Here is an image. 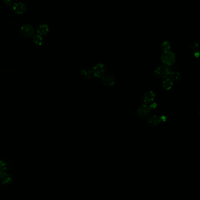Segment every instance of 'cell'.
<instances>
[{"instance_id":"9a60e30c","label":"cell","mask_w":200,"mask_h":200,"mask_svg":"<svg viewBox=\"0 0 200 200\" xmlns=\"http://www.w3.org/2000/svg\"><path fill=\"white\" fill-rule=\"evenodd\" d=\"M92 74H93L92 72L89 69L85 68V69H82V75L86 78L91 77Z\"/></svg>"},{"instance_id":"ac0fdd59","label":"cell","mask_w":200,"mask_h":200,"mask_svg":"<svg viewBox=\"0 0 200 200\" xmlns=\"http://www.w3.org/2000/svg\"><path fill=\"white\" fill-rule=\"evenodd\" d=\"M190 48H191V49L192 51H193L196 52V51H198V48L199 47H198V44L197 43H193V44L191 45Z\"/></svg>"},{"instance_id":"30bf717a","label":"cell","mask_w":200,"mask_h":200,"mask_svg":"<svg viewBox=\"0 0 200 200\" xmlns=\"http://www.w3.org/2000/svg\"><path fill=\"white\" fill-rule=\"evenodd\" d=\"M49 31V26L47 24H41L37 29V33L40 36L45 35L48 33Z\"/></svg>"},{"instance_id":"ba28073f","label":"cell","mask_w":200,"mask_h":200,"mask_svg":"<svg viewBox=\"0 0 200 200\" xmlns=\"http://www.w3.org/2000/svg\"><path fill=\"white\" fill-rule=\"evenodd\" d=\"M102 83L104 85L108 87L113 86L115 83V79L112 76H106L102 77Z\"/></svg>"},{"instance_id":"2e32d148","label":"cell","mask_w":200,"mask_h":200,"mask_svg":"<svg viewBox=\"0 0 200 200\" xmlns=\"http://www.w3.org/2000/svg\"><path fill=\"white\" fill-rule=\"evenodd\" d=\"M171 47V44L168 41H164L161 45V49L164 51H168Z\"/></svg>"},{"instance_id":"5bb4252c","label":"cell","mask_w":200,"mask_h":200,"mask_svg":"<svg viewBox=\"0 0 200 200\" xmlns=\"http://www.w3.org/2000/svg\"><path fill=\"white\" fill-rule=\"evenodd\" d=\"M172 85H173V81L170 79H167L163 82V87L166 90H170V88H172Z\"/></svg>"},{"instance_id":"3957f363","label":"cell","mask_w":200,"mask_h":200,"mask_svg":"<svg viewBox=\"0 0 200 200\" xmlns=\"http://www.w3.org/2000/svg\"><path fill=\"white\" fill-rule=\"evenodd\" d=\"M21 33L23 36L25 38H29L33 36L34 34V29L29 24H25L22 26L21 28Z\"/></svg>"},{"instance_id":"277c9868","label":"cell","mask_w":200,"mask_h":200,"mask_svg":"<svg viewBox=\"0 0 200 200\" xmlns=\"http://www.w3.org/2000/svg\"><path fill=\"white\" fill-rule=\"evenodd\" d=\"M150 109L146 105H143L140 106L138 109V111H137L138 115L141 119H144L146 117H147L150 114Z\"/></svg>"},{"instance_id":"d6986e66","label":"cell","mask_w":200,"mask_h":200,"mask_svg":"<svg viewBox=\"0 0 200 200\" xmlns=\"http://www.w3.org/2000/svg\"><path fill=\"white\" fill-rule=\"evenodd\" d=\"M3 1L6 6H11L12 2V0H3Z\"/></svg>"},{"instance_id":"7c38bea8","label":"cell","mask_w":200,"mask_h":200,"mask_svg":"<svg viewBox=\"0 0 200 200\" xmlns=\"http://www.w3.org/2000/svg\"><path fill=\"white\" fill-rule=\"evenodd\" d=\"M32 41L36 45L41 46L43 44V38L40 35H35L32 38Z\"/></svg>"},{"instance_id":"7a4b0ae2","label":"cell","mask_w":200,"mask_h":200,"mask_svg":"<svg viewBox=\"0 0 200 200\" xmlns=\"http://www.w3.org/2000/svg\"><path fill=\"white\" fill-rule=\"evenodd\" d=\"M161 60L167 65H172L175 62V56L172 51H165L161 56Z\"/></svg>"},{"instance_id":"8fae6325","label":"cell","mask_w":200,"mask_h":200,"mask_svg":"<svg viewBox=\"0 0 200 200\" xmlns=\"http://www.w3.org/2000/svg\"><path fill=\"white\" fill-rule=\"evenodd\" d=\"M161 122L160 117L158 116L154 115L149 117V118L147 120V123L149 124V125L155 126L158 125Z\"/></svg>"},{"instance_id":"5b68a950","label":"cell","mask_w":200,"mask_h":200,"mask_svg":"<svg viewBox=\"0 0 200 200\" xmlns=\"http://www.w3.org/2000/svg\"><path fill=\"white\" fill-rule=\"evenodd\" d=\"M92 73L97 77H103L105 73V68L102 64H97L93 69Z\"/></svg>"},{"instance_id":"52a82bcc","label":"cell","mask_w":200,"mask_h":200,"mask_svg":"<svg viewBox=\"0 0 200 200\" xmlns=\"http://www.w3.org/2000/svg\"><path fill=\"white\" fill-rule=\"evenodd\" d=\"M155 94L151 91L146 92L143 97V101L146 104H149L153 103L155 100Z\"/></svg>"},{"instance_id":"8992f818","label":"cell","mask_w":200,"mask_h":200,"mask_svg":"<svg viewBox=\"0 0 200 200\" xmlns=\"http://www.w3.org/2000/svg\"><path fill=\"white\" fill-rule=\"evenodd\" d=\"M26 10H27L26 6L21 2H17L13 6L14 11L18 15L23 14L26 11Z\"/></svg>"},{"instance_id":"4fadbf2b","label":"cell","mask_w":200,"mask_h":200,"mask_svg":"<svg viewBox=\"0 0 200 200\" xmlns=\"http://www.w3.org/2000/svg\"><path fill=\"white\" fill-rule=\"evenodd\" d=\"M168 77L172 81H178L181 79V75L178 72H171Z\"/></svg>"},{"instance_id":"9c48e42d","label":"cell","mask_w":200,"mask_h":200,"mask_svg":"<svg viewBox=\"0 0 200 200\" xmlns=\"http://www.w3.org/2000/svg\"><path fill=\"white\" fill-rule=\"evenodd\" d=\"M0 180L2 183V184H8L11 183L12 179L11 176L4 172V173H0Z\"/></svg>"},{"instance_id":"6da1fadb","label":"cell","mask_w":200,"mask_h":200,"mask_svg":"<svg viewBox=\"0 0 200 200\" xmlns=\"http://www.w3.org/2000/svg\"><path fill=\"white\" fill-rule=\"evenodd\" d=\"M170 73H171L170 69L166 66H160L159 67H158L155 71V76L161 79L167 78V77L169 76Z\"/></svg>"},{"instance_id":"e0dca14e","label":"cell","mask_w":200,"mask_h":200,"mask_svg":"<svg viewBox=\"0 0 200 200\" xmlns=\"http://www.w3.org/2000/svg\"><path fill=\"white\" fill-rule=\"evenodd\" d=\"M7 163L3 160H0V173L6 172L7 169Z\"/></svg>"}]
</instances>
